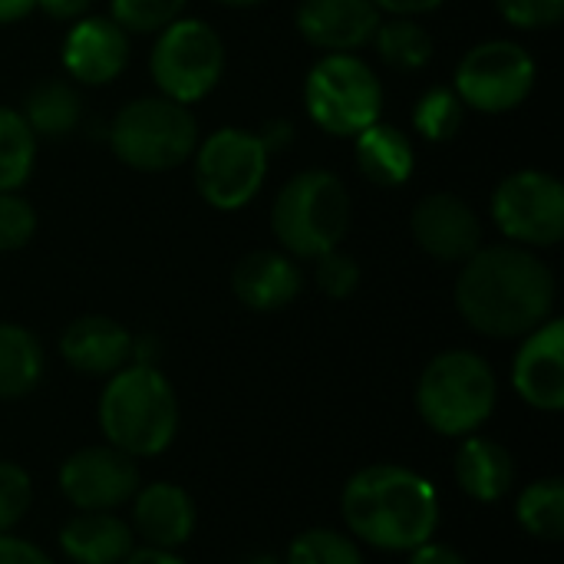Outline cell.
I'll list each match as a JSON object with an SVG mask.
<instances>
[{
    "label": "cell",
    "instance_id": "6da1fadb",
    "mask_svg": "<svg viewBox=\"0 0 564 564\" xmlns=\"http://www.w3.org/2000/svg\"><path fill=\"white\" fill-rule=\"evenodd\" d=\"M558 281L532 248L482 245L459 264L456 311L482 337L519 340L555 317Z\"/></svg>",
    "mask_w": 564,
    "mask_h": 564
},
{
    "label": "cell",
    "instance_id": "7a4b0ae2",
    "mask_svg": "<svg viewBox=\"0 0 564 564\" xmlns=\"http://www.w3.org/2000/svg\"><path fill=\"white\" fill-rule=\"evenodd\" d=\"M340 516L350 539L380 552L410 555L440 529V492L426 476L380 463L347 479Z\"/></svg>",
    "mask_w": 564,
    "mask_h": 564
},
{
    "label": "cell",
    "instance_id": "3957f363",
    "mask_svg": "<svg viewBox=\"0 0 564 564\" xmlns=\"http://www.w3.org/2000/svg\"><path fill=\"white\" fill-rule=\"evenodd\" d=\"M99 430L132 459L165 453L178 436V397L155 364H126L99 393Z\"/></svg>",
    "mask_w": 564,
    "mask_h": 564
},
{
    "label": "cell",
    "instance_id": "277c9868",
    "mask_svg": "<svg viewBox=\"0 0 564 564\" xmlns=\"http://www.w3.org/2000/svg\"><path fill=\"white\" fill-rule=\"evenodd\" d=\"M354 221L347 182L330 169H304L291 175L271 205V231L297 261H314L344 245Z\"/></svg>",
    "mask_w": 564,
    "mask_h": 564
},
{
    "label": "cell",
    "instance_id": "5b68a950",
    "mask_svg": "<svg viewBox=\"0 0 564 564\" xmlns=\"http://www.w3.org/2000/svg\"><path fill=\"white\" fill-rule=\"evenodd\" d=\"M499 403V383L476 350L436 354L416 380V413L440 436L479 433Z\"/></svg>",
    "mask_w": 564,
    "mask_h": 564
},
{
    "label": "cell",
    "instance_id": "8992f818",
    "mask_svg": "<svg viewBox=\"0 0 564 564\" xmlns=\"http://www.w3.org/2000/svg\"><path fill=\"white\" fill-rule=\"evenodd\" d=\"M202 139L192 106L165 96H135L109 122L112 155L135 172L155 175L185 165Z\"/></svg>",
    "mask_w": 564,
    "mask_h": 564
},
{
    "label": "cell",
    "instance_id": "52a82bcc",
    "mask_svg": "<svg viewBox=\"0 0 564 564\" xmlns=\"http://www.w3.org/2000/svg\"><path fill=\"white\" fill-rule=\"evenodd\" d=\"M307 119L337 139H354L383 116V83L357 53H324L304 76Z\"/></svg>",
    "mask_w": 564,
    "mask_h": 564
},
{
    "label": "cell",
    "instance_id": "ba28073f",
    "mask_svg": "<svg viewBox=\"0 0 564 564\" xmlns=\"http://www.w3.org/2000/svg\"><path fill=\"white\" fill-rule=\"evenodd\" d=\"M149 76L155 93L182 106L212 96L225 76V40L202 17H178L155 33L149 53Z\"/></svg>",
    "mask_w": 564,
    "mask_h": 564
},
{
    "label": "cell",
    "instance_id": "9c48e42d",
    "mask_svg": "<svg viewBox=\"0 0 564 564\" xmlns=\"http://www.w3.org/2000/svg\"><path fill=\"white\" fill-rule=\"evenodd\" d=\"M195 188L215 212H241L258 198L268 182L271 155L258 132L241 126H221L198 139L192 152Z\"/></svg>",
    "mask_w": 564,
    "mask_h": 564
},
{
    "label": "cell",
    "instance_id": "30bf717a",
    "mask_svg": "<svg viewBox=\"0 0 564 564\" xmlns=\"http://www.w3.org/2000/svg\"><path fill=\"white\" fill-rule=\"evenodd\" d=\"M539 83L535 56L506 36L482 40L463 53L453 73V89L466 109L486 116H506L529 102Z\"/></svg>",
    "mask_w": 564,
    "mask_h": 564
},
{
    "label": "cell",
    "instance_id": "8fae6325",
    "mask_svg": "<svg viewBox=\"0 0 564 564\" xmlns=\"http://www.w3.org/2000/svg\"><path fill=\"white\" fill-rule=\"evenodd\" d=\"M499 235L519 248H555L564 238V185L545 169L509 172L489 198Z\"/></svg>",
    "mask_w": 564,
    "mask_h": 564
},
{
    "label": "cell",
    "instance_id": "7c38bea8",
    "mask_svg": "<svg viewBox=\"0 0 564 564\" xmlns=\"http://www.w3.org/2000/svg\"><path fill=\"white\" fill-rule=\"evenodd\" d=\"M139 486V459L109 443L76 449L59 466V492L76 512H116L132 502Z\"/></svg>",
    "mask_w": 564,
    "mask_h": 564
},
{
    "label": "cell",
    "instance_id": "4fadbf2b",
    "mask_svg": "<svg viewBox=\"0 0 564 564\" xmlns=\"http://www.w3.org/2000/svg\"><path fill=\"white\" fill-rule=\"evenodd\" d=\"M132 56V36L109 13H86L73 20L59 43V63L76 86L116 83Z\"/></svg>",
    "mask_w": 564,
    "mask_h": 564
},
{
    "label": "cell",
    "instance_id": "5bb4252c",
    "mask_svg": "<svg viewBox=\"0 0 564 564\" xmlns=\"http://www.w3.org/2000/svg\"><path fill=\"white\" fill-rule=\"evenodd\" d=\"M410 231L416 248L440 264H463L482 248V218L456 192H430L413 205Z\"/></svg>",
    "mask_w": 564,
    "mask_h": 564
},
{
    "label": "cell",
    "instance_id": "9a60e30c",
    "mask_svg": "<svg viewBox=\"0 0 564 564\" xmlns=\"http://www.w3.org/2000/svg\"><path fill=\"white\" fill-rule=\"evenodd\" d=\"M512 360V387L522 403L542 413L564 410V324L549 317L525 337H519Z\"/></svg>",
    "mask_w": 564,
    "mask_h": 564
},
{
    "label": "cell",
    "instance_id": "2e32d148",
    "mask_svg": "<svg viewBox=\"0 0 564 564\" xmlns=\"http://www.w3.org/2000/svg\"><path fill=\"white\" fill-rule=\"evenodd\" d=\"M383 13L373 0H301L294 26L321 53H357L370 46Z\"/></svg>",
    "mask_w": 564,
    "mask_h": 564
},
{
    "label": "cell",
    "instance_id": "e0dca14e",
    "mask_svg": "<svg viewBox=\"0 0 564 564\" xmlns=\"http://www.w3.org/2000/svg\"><path fill=\"white\" fill-rule=\"evenodd\" d=\"M304 291V274L297 258L274 248H258L238 258L231 271V294L241 307L258 314H274L294 304Z\"/></svg>",
    "mask_w": 564,
    "mask_h": 564
},
{
    "label": "cell",
    "instance_id": "ac0fdd59",
    "mask_svg": "<svg viewBox=\"0 0 564 564\" xmlns=\"http://www.w3.org/2000/svg\"><path fill=\"white\" fill-rule=\"evenodd\" d=\"M195 502L175 482H149L132 496V535H139L149 549L178 552L195 532Z\"/></svg>",
    "mask_w": 564,
    "mask_h": 564
},
{
    "label": "cell",
    "instance_id": "d6986e66",
    "mask_svg": "<svg viewBox=\"0 0 564 564\" xmlns=\"http://www.w3.org/2000/svg\"><path fill=\"white\" fill-rule=\"evenodd\" d=\"M132 347L135 337L106 314L76 317L59 337L63 360L83 377H112L116 370L132 364Z\"/></svg>",
    "mask_w": 564,
    "mask_h": 564
},
{
    "label": "cell",
    "instance_id": "ffe728a7",
    "mask_svg": "<svg viewBox=\"0 0 564 564\" xmlns=\"http://www.w3.org/2000/svg\"><path fill=\"white\" fill-rule=\"evenodd\" d=\"M354 159L360 175L380 188H400L416 172V145L413 139L393 122H370L364 132L354 135Z\"/></svg>",
    "mask_w": 564,
    "mask_h": 564
},
{
    "label": "cell",
    "instance_id": "44dd1931",
    "mask_svg": "<svg viewBox=\"0 0 564 564\" xmlns=\"http://www.w3.org/2000/svg\"><path fill=\"white\" fill-rule=\"evenodd\" d=\"M59 549L73 564H122L135 549V535L116 512H76L59 529Z\"/></svg>",
    "mask_w": 564,
    "mask_h": 564
},
{
    "label": "cell",
    "instance_id": "7402d4cb",
    "mask_svg": "<svg viewBox=\"0 0 564 564\" xmlns=\"http://www.w3.org/2000/svg\"><path fill=\"white\" fill-rule=\"evenodd\" d=\"M456 482L469 499L492 506L509 496L516 482V463L506 446L473 433L456 453Z\"/></svg>",
    "mask_w": 564,
    "mask_h": 564
},
{
    "label": "cell",
    "instance_id": "603a6c76",
    "mask_svg": "<svg viewBox=\"0 0 564 564\" xmlns=\"http://www.w3.org/2000/svg\"><path fill=\"white\" fill-rule=\"evenodd\" d=\"M20 116L36 139H66L79 129L83 96L73 79L46 76L26 89Z\"/></svg>",
    "mask_w": 564,
    "mask_h": 564
},
{
    "label": "cell",
    "instance_id": "cb8c5ba5",
    "mask_svg": "<svg viewBox=\"0 0 564 564\" xmlns=\"http://www.w3.org/2000/svg\"><path fill=\"white\" fill-rule=\"evenodd\" d=\"M46 357L40 340L20 327L0 321V400H20L43 380Z\"/></svg>",
    "mask_w": 564,
    "mask_h": 564
},
{
    "label": "cell",
    "instance_id": "d4e9b609",
    "mask_svg": "<svg viewBox=\"0 0 564 564\" xmlns=\"http://www.w3.org/2000/svg\"><path fill=\"white\" fill-rule=\"evenodd\" d=\"M370 46L377 50L380 63H387L397 73H420L433 63L436 40L416 17H390L380 20Z\"/></svg>",
    "mask_w": 564,
    "mask_h": 564
},
{
    "label": "cell",
    "instance_id": "484cf974",
    "mask_svg": "<svg viewBox=\"0 0 564 564\" xmlns=\"http://www.w3.org/2000/svg\"><path fill=\"white\" fill-rule=\"evenodd\" d=\"M516 519L522 532L539 542H558L564 535V482L539 479L525 486L516 499Z\"/></svg>",
    "mask_w": 564,
    "mask_h": 564
},
{
    "label": "cell",
    "instance_id": "4316f807",
    "mask_svg": "<svg viewBox=\"0 0 564 564\" xmlns=\"http://www.w3.org/2000/svg\"><path fill=\"white\" fill-rule=\"evenodd\" d=\"M36 135L20 109L0 106V192H20L36 165Z\"/></svg>",
    "mask_w": 564,
    "mask_h": 564
},
{
    "label": "cell",
    "instance_id": "83f0119b",
    "mask_svg": "<svg viewBox=\"0 0 564 564\" xmlns=\"http://www.w3.org/2000/svg\"><path fill=\"white\" fill-rule=\"evenodd\" d=\"M466 106L453 86H430L413 102V132L426 142H453L466 122Z\"/></svg>",
    "mask_w": 564,
    "mask_h": 564
},
{
    "label": "cell",
    "instance_id": "f1b7e54d",
    "mask_svg": "<svg viewBox=\"0 0 564 564\" xmlns=\"http://www.w3.org/2000/svg\"><path fill=\"white\" fill-rule=\"evenodd\" d=\"M284 564H364V552L344 532L307 529L288 545Z\"/></svg>",
    "mask_w": 564,
    "mask_h": 564
},
{
    "label": "cell",
    "instance_id": "f546056e",
    "mask_svg": "<svg viewBox=\"0 0 564 564\" xmlns=\"http://www.w3.org/2000/svg\"><path fill=\"white\" fill-rule=\"evenodd\" d=\"M188 0H109V17L132 36H155L185 13Z\"/></svg>",
    "mask_w": 564,
    "mask_h": 564
},
{
    "label": "cell",
    "instance_id": "4dcf8cb0",
    "mask_svg": "<svg viewBox=\"0 0 564 564\" xmlns=\"http://www.w3.org/2000/svg\"><path fill=\"white\" fill-rule=\"evenodd\" d=\"M36 208L20 192H0V254L26 248L36 235Z\"/></svg>",
    "mask_w": 564,
    "mask_h": 564
},
{
    "label": "cell",
    "instance_id": "1f68e13d",
    "mask_svg": "<svg viewBox=\"0 0 564 564\" xmlns=\"http://www.w3.org/2000/svg\"><path fill=\"white\" fill-rule=\"evenodd\" d=\"M314 284L330 301H347L360 288V264L344 248L314 258Z\"/></svg>",
    "mask_w": 564,
    "mask_h": 564
},
{
    "label": "cell",
    "instance_id": "d6a6232c",
    "mask_svg": "<svg viewBox=\"0 0 564 564\" xmlns=\"http://www.w3.org/2000/svg\"><path fill=\"white\" fill-rule=\"evenodd\" d=\"M30 502H33V482L26 469L0 459V535H7L13 525L23 522V516L30 512Z\"/></svg>",
    "mask_w": 564,
    "mask_h": 564
},
{
    "label": "cell",
    "instance_id": "836d02e7",
    "mask_svg": "<svg viewBox=\"0 0 564 564\" xmlns=\"http://www.w3.org/2000/svg\"><path fill=\"white\" fill-rule=\"evenodd\" d=\"M499 17L516 30H552L564 17V0H496Z\"/></svg>",
    "mask_w": 564,
    "mask_h": 564
},
{
    "label": "cell",
    "instance_id": "e575fe53",
    "mask_svg": "<svg viewBox=\"0 0 564 564\" xmlns=\"http://www.w3.org/2000/svg\"><path fill=\"white\" fill-rule=\"evenodd\" d=\"M0 564H53L46 558V552H40L36 545L13 539L10 532L0 535Z\"/></svg>",
    "mask_w": 564,
    "mask_h": 564
},
{
    "label": "cell",
    "instance_id": "d590c367",
    "mask_svg": "<svg viewBox=\"0 0 564 564\" xmlns=\"http://www.w3.org/2000/svg\"><path fill=\"white\" fill-rule=\"evenodd\" d=\"M33 10H40L43 17H50L56 23H73L86 13H93V0H36Z\"/></svg>",
    "mask_w": 564,
    "mask_h": 564
},
{
    "label": "cell",
    "instance_id": "8d00e7d4",
    "mask_svg": "<svg viewBox=\"0 0 564 564\" xmlns=\"http://www.w3.org/2000/svg\"><path fill=\"white\" fill-rule=\"evenodd\" d=\"M258 139L264 142L268 155H278V152H284V149L294 145L297 132H294V122H288V119H271V122H264V126L258 129Z\"/></svg>",
    "mask_w": 564,
    "mask_h": 564
},
{
    "label": "cell",
    "instance_id": "74e56055",
    "mask_svg": "<svg viewBox=\"0 0 564 564\" xmlns=\"http://www.w3.org/2000/svg\"><path fill=\"white\" fill-rule=\"evenodd\" d=\"M373 7L387 17H426L446 7V0H373Z\"/></svg>",
    "mask_w": 564,
    "mask_h": 564
},
{
    "label": "cell",
    "instance_id": "f35d334b",
    "mask_svg": "<svg viewBox=\"0 0 564 564\" xmlns=\"http://www.w3.org/2000/svg\"><path fill=\"white\" fill-rule=\"evenodd\" d=\"M410 564H469L456 549L449 545H440V542H423L420 549L410 552Z\"/></svg>",
    "mask_w": 564,
    "mask_h": 564
},
{
    "label": "cell",
    "instance_id": "ab89813d",
    "mask_svg": "<svg viewBox=\"0 0 564 564\" xmlns=\"http://www.w3.org/2000/svg\"><path fill=\"white\" fill-rule=\"evenodd\" d=\"M122 564H185L175 552H165V549H132V555Z\"/></svg>",
    "mask_w": 564,
    "mask_h": 564
},
{
    "label": "cell",
    "instance_id": "60d3db41",
    "mask_svg": "<svg viewBox=\"0 0 564 564\" xmlns=\"http://www.w3.org/2000/svg\"><path fill=\"white\" fill-rule=\"evenodd\" d=\"M33 3L36 0H0V26H10V23H20L33 13Z\"/></svg>",
    "mask_w": 564,
    "mask_h": 564
},
{
    "label": "cell",
    "instance_id": "b9f144b4",
    "mask_svg": "<svg viewBox=\"0 0 564 564\" xmlns=\"http://www.w3.org/2000/svg\"><path fill=\"white\" fill-rule=\"evenodd\" d=\"M212 3H221V7H231V10H245V7H258L264 0H212Z\"/></svg>",
    "mask_w": 564,
    "mask_h": 564
},
{
    "label": "cell",
    "instance_id": "7bdbcfd3",
    "mask_svg": "<svg viewBox=\"0 0 564 564\" xmlns=\"http://www.w3.org/2000/svg\"><path fill=\"white\" fill-rule=\"evenodd\" d=\"M241 564H284L281 558H274V555H254V558H248V562Z\"/></svg>",
    "mask_w": 564,
    "mask_h": 564
}]
</instances>
